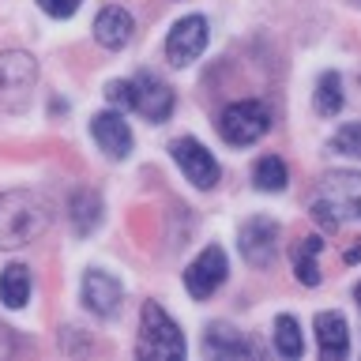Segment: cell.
<instances>
[{"mask_svg": "<svg viewBox=\"0 0 361 361\" xmlns=\"http://www.w3.org/2000/svg\"><path fill=\"white\" fill-rule=\"evenodd\" d=\"M79 4H83V0H38V8L45 11V16H53V19H68V16H75Z\"/></svg>", "mask_w": 361, "mask_h": 361, "instance_id": "23", "label": "cell"}, {"mask_svg": "<svg viewBox=\"0 0 361 361\" xmlns=\"http://www.w3.org/2000/svg\"><path fill=\"white\" fill-rule=\"evenodd\" d=\"M38 83V64L30 53H4L0 56V113H19L30 102V90Z\"/></svg>", "mask_w": 361, "mask_h": 361, "instance_id": "5", "label": "cell"}, {"mask_svg": "<svg viewBox=\"0 0 361 361\" xmlns=\"http://www.w3.org/2000/svg\"><path fill=\"white\" fill-rule=\"evenodd\" d=\"M241 256L252 267H271L279 256V226L271 219H248L241 226Z\"/></svg>", "mask_w": 361, "mask_h": 361, "instance_id": "9", "label": "cell"}, {"mask_svg": "<svg viewBox=\"0 0 361 361\" xmlns=\"http://www.w3.org/2000/svg\"><path fill=\"white\" fill-rule=\"evenodd\" d=\"M354 298H357V305H361V282H357V290H354Z\"/></svg>", "mask_w": 361, "mask_h": 361, "instance_id": "24", "label": "cell"}, {"mask_svg": "<svg viewBox=\"0 0 361 361\" xmlns=\"http://www.w3.org/2000/svg\"><path fill=\"white\" fill-rule=\"evenodd\" d=\"M324 241L320 237H301L298 248H293V275H298L301 286H320V267H316V256H320Z\"/></svg>", "mask_w": 361, "mask_h": 361, "instance_id": "16", "label": "cell"}, {"mask_svg": "<svg viewBox=\"0 0 361 361\" xmlns=\"http://www.w3.org/2000/svg\"><path fill=\"white\" fill-rule=\"evenodd\" d=\"M207 49V19L203 16H185L180 23H173L166 38V61L173 68H185L192 64L196 56Z\"/></svg>", "mask_w": 361, "mask_h": 361, "instance_id": "8", "label": "cell"}, {"mask_svg": "<svg viewBox=\"0 0 361 361\" xmlns=\"http://www.w3.org/2000/svg\"><path fill=\"white\" fill-rule=\"evenodd\" d=\"M83 305L94 316H113L121 305V282L106 271H87L83 275Z\"/></svg>", "mask_w": 361, "mask_h": 361, "instance_id": "11", "label": "cell"}, {"mask_svg": "<svg viewBox=\"0 0 361 361\" xmlns=\"http://www.w3.org/2000/svg\"><path fill=\"white\" fill-rule=\"evenodd\" d=\"M30 298V271L23 264H11L0 271V301L8 305V309H23Z\"/></svg>", "mask_w": 361, "mask_h": 361, "instance_id": "17", "label": "cell"}, {"mask_svg": "<svg viewBox=\"0 0 361 361\" xmlns=\"http://www.w3.org/2000/svg\"><path fill=\"white\" fill-rule=\"evenodd\" d=\"M135 90H140V98H135V109L143 113L147 121H166L169 113H173V90H169L162 79L154 75H140L135 79Z\"/></svg>", "mask_w": 361, "mask_h": 361, "instance_id": "13", "label": "cell"}, {"mask_svg": "<svg viewBox=\"0 0 361 361\" xmlns=\"http://www.w3.org/2000/svg\"><path fill=\"white\" fill-rule=\"evenodd\" d=\"M106 98L113 106H124V109H135V98H140V90H135V79H113L106 87Z\"/></svg>", "mask_w": 361, "mask_h": 361, "instance_id": "21", "label": "cell"}, {"mask_svg": "<svg viewBox=\"0 0 361 361\" xmlns=\"http://www.w3.org/2000/svg\"><path fill=\"white\" fill-rule=\"evenodd\" d=\"M286 180H290V169H286V162H282V158H275V154H264V158L252 166V185H256L259 192H282V188H286Z\"/></svg>", "mask_w": 361, "mask_h": 361, "instance_id": "18", "label": "cell"}, {"mask_svg": "<svg viewBox=\"0 0 361 361\" xmlns=\"http://www.w3.org/2000/svg\"><path fill=\"white\" fill-rule=\"evenodd\" d=\"M275 350L282 357H301L305 338H301V327H298L293 316H279L275 320Z\"/></svg>", "mask_w": 361, "mask_h": 361, "instance_id": "20", "label": "cell"}, {"mask_svg": "<svg viewBox=\"0 0 361 361\" xmlns=\"http://www.w3.org/2000/svg\"><path fill=\"white\" fill-rule=\"evenodd\" d=\"M90 135H94V143L106 151L109 158H128L132 154V128L128 121L121 117V113H98L94 121H90Z\"/></svg>", "mask_w": 361, "mask_h": 361, "instance_id": "10", "label": "cell"}, {"mask_svg": "<svg viewBox=\"0 0 361 361\" xmlns=\"http://www.w3.org/2000/svg\"><path fill=\"white\" fill-rule=\"evenodd\" d=\"M312 219L324 230H338L350 219H361V173L354 169H335L320 177L312 192Z\"/></svg>", "mask_w": 361, "mask_h": 361, "instance_id": "2", "label": "cell"}, {"mask_svg": "<svg viewBox=\"0 0 361 361\" xmlns=\"http://www.w3.org/2000/svg\"><path fill=\"white\" fill-rule=\"evenodd\" d=\"M203 350L214 354V357H245V354H252L248 338H241L230 324H211L207 335H203Z\"/></svg>", "mask_w": 361, "mask_h": 361, "instance_id": "15", "label": "cell"}, {"mask_svg": "<svg viewBox=\"0 0 361 361\" xmlns=\"http://www.w3.org/2000/svg\"><path fill=\"white\" fill-rule=\"evenodd\" d=\"M316 343H320L324 361H338L350 350V327L343 312H320L316 316Z\"/></svg>", "mask_w": 361, "mask_h": 361, "instance_id": "12", "label": "cell"}, {"mask_svg": "<svg viewBox=\"0 0 361 361\" xmlns=\"http://www.w3.org/2000/svg\"><path fill=\"white\" fill-rule=\"evenodd\" d=\"M169 154H173V162L180 166V173H185L196 188H214V185H219V162H214V154L200 140H192V135L173 140Z\"/></svg>", "mask_w": 361, "mask_h": 361, "instance_id": "7", "label": "cell"}, {"mask_svg": "<svg viewBox=\"0 0 361 361\" xmlns=\"http://www.w3.org/2000/svg\"><path fill=\"white\" fill-rule=\"evenodd\" d=\"M226 271H230V264H226V252H222L219 245H207V248H203V252L185 267V286H188V293H192L196 301H207L211 293L226 282Z\"/></svg>", "mask_w": 361, "mask_h": 361, "instance_id": "6", "label": "cell"}, {"mask_svg": "<svg viewBox=\"0 0 361 361\" xmlns=\"http://www.w3.org/2000/svg\"><path fill=\"white\" fill-rule=\"evenodd\" d=\"M267 128H271V113H267L264 102H256V98L230 102V106L222 109V117H219L222 140L233 143V147H248V143L264 140Z\"/></svg>", "mask_w": 361, "mask_h": 361, "instance_id": "4", "label": "cell"}, {"mask_svg": "<svg viewBox=\"0 0 361 361\" xmlns=\"http://www.w3.org/2000/svg\"><path fill=\"white\" fill-rule=\"evenodd\" d=\"M132 30H135V23L124 8H102L98 19H94V38H98V45H106V49L128 45Z\"/></svg>", "mask_w": 361, "mask_h": 361, "instance_id": "14", "label": "cell"}, {"mask_svg": "<svg viewBox=\"0 0 361 361\" xmlns=\"http://www.w3.org/2000/svg\"><path fill=\"white\" fill-rule=\"evenodd\" d=\"M331 147H335V151H343V154L361 158V124H346V128H338Z\"/></svg>", "mask_w": 361, "mask_h": 361, "instance_id": "22", "label": "cell"}, {"mask_svg": "<svg viewBox=\"0 0 361 361\" xmlns=\"http://www.w3.org/2000/svg\"><path fill=\"white\" fill-rule=\"evenodd\" d=\"M338 109H343V79H338V72H324L316 83V113L335 117Z\"/></svg>", "mask_w": 361, "mask_h": 361, "instance_id": "19", "label": "cell"}, {"mask_svg": "<svg viewBox=\"0 0 361 361\" xmlns=\"http://www.w3.org/2000/svg\"><path fill=\"white\" fill-rule=\"evenodd\" d=\"M140 357H185V335L154 301H147L140 316Z\"/></svg>", "mask_w": 361, "mask_h": 361, "instance_id": "3", "label": "cell"}, {"mask_svg": "<svg viewBox=\"0 0 361 361\" xmlns=\"http://www.w3.org/2000/svg\"><path fill=\"white\" fill-rule=\"evenodd\" d=\"M49 203L38 192L27 188H11L0 196V248H23L34 237H42L49 230Z\"/></svg>", "mask_w": 361, "mask_h": 361, "instance_id": "1", "label": "cell"}]
</instances>
